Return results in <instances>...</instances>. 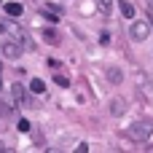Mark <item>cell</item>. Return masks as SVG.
<instances>
[{
	"label": "cell",
	"mask_w": 153,
	"mask_h": 153,
	"mask_svg": "<svg viewBox=\"0 0 153 153\" xmlns=\"http://www.w3.org/2000/svg\"><path fill=\"white\" fill-rule=\"evenodd\" d=\"M151 134H153V121H134L129 126V140H134V143H145V140H151Z\"/></svg>",
	"instance_id": "obj_1"
},
{
	"label": "cell",
	"mask_w": 153,
	"mask_h": 153,
	"mask_svg": "<svg viewBox=\"0 0 153 153\" xmlns=\"http://www.w3.org/2000/svg\"><path fill=\"white\" fill-rule=\"evenodd\" d=\"M148 35H151V22H132V27H129V38H132L134 43H143Z\"/></svg>",
	"instance_id": "obj_2"
},
{
	"label": "cell",
	"mask_w": 153,
	"mask_h": 153,
	"mask_svg": "<svg viewBox=\"0 0 153 153\" xmlns=\"http://www.w3.org/2000/svg\"><path fill=\"white\" fill-rule=\"evenodd\" d=\"M40 13H43L48 22H59V19H62V8L54 5V3H43V5H40Z\"/></svg>",
	"instance_id": "obj_3"
},
{
	"label": "cell",
	"mask_w": 153,
	"mask_h": 153,
	"mask_svg": "<svg viewBox=\"0 0 153 153\" xmlns=\"http://www.w3.org/2000/svg\"><path fill=\"white\" fill-rule=\"evenodd\" d=\"M0 51H3V56H8V59H19V56H22V48H19L16 43H3Z\"/></svg>",
	"instance_id": "obj_4"
},
{
	"label": "cell",
	"mask_w": 153,
	"mask_h": 153,
	"mask_svg": "<svg viewBox=\"0 0 153 153\" xmlns=\"http://www.w3.org/2000/svg\"><path fill=\"white\" fill-rule=\"evenodd\" d=\"M11 94H13V100H16V105H27L30 100H27V89L22 86V83H13V89H11Z\"/></svg>",
	"instance_id": "obj_5"
},
{
	"label": "cell",
	"mask_w": 153,
	"mask_h": 153,
	"mask_svg": "<svg viewBox=\"0 0 153 153\" xmlns=\"http://www.w3.org/2000/svg\"><path fill=\"white\" fill-rule=\"evenodd\" d=\"M43 40H46V43H51V46H59V43H62V38H59V32H56L54 27L43 30Z\"/></svg>",
	"instance_id": "obj_6"
},
{
	"label": "cell",
	"mask_w": 153,
	"mask_h": 153,
	"mask_svg": "<svg viewBox=\"0 0 153 153\" xmlns=\"http://www.w3.org/2000/svg\"><path fill=\"white\" fill-rule=\"evenodd\" d=\"M3 11H5L8 16H13V19L24 13V11H22V3H5V5H3Z\"/></svg>",
	"instance_id": "obj_7"
},
{
	"label": "cell",
	"mask_w": 153,
	"mask_h": 153,
	"mask_svg": "<svg viewBox=\"0 0 153 153\" xmlns=\"http://www.w3.org/2000/svg\"><path fill=\"white\" fill-rule=\"evenodd\" d=\"M118 8H121V13H124L126 19H134V5H132L129 0H118Z\"/></svg>",
	"instance_id": "obj_8"
},
{
	"label": "cell",
	"mask_w": 153,
	"mask_h": 153,
	"mask_svg": "<svg viewBox=\"0 0 153 153\" xmlns=\"http://www.w3.org/2000/svg\"><path fill=\"white\" fill-rule=\"evenodd\" d=\"M108 78H110V83H121L124 81V73L118 67H108Z\"/></svg>",
	"instance_id": "obj_9"
},
{
	"label": "cell",
	"mask_w": 153,
	"mask_h": 153,
	"mask_svg": "<svg viewBox=\"0 0 153 153\" xmlns=\"http://www.w3.org/2000/svg\"><path fill=\"white\" fill-rule=\"evenodd\" d=\"M30 91H32V94H43V91H46V83H43L40 78H32V81H30Z\"/></svg>",
	"instance_id": "obj_10"
},
{
	"label": "cell",
	"mask_w": 153,
	"mask_h": 153,
	"mask_svg": "<svg viewBox=\"0 0 153 153\" xmlns=\"http://www.w3.org/2000/svg\"><path fill=\"white\" fill-rule=\"evenodd\" d=\"M110 110H113L116 116H121V113H124V100H121V97H116V100H113V105H110Z\"/></svg>",
	"instance_id": "obj_11"
},
{
	"label": "cell",
	"mask_w": 153,
	"mask_h": 153,
	"mask_svg": "<svg viewBox=\"0 0 153 153\" xmlns=\"http://www.w3.org/2000/svg\"><path fill=\"white\" fill-rule=\"evenodd\" d=\"M54 81H56V86H65V89L70 86V78H67L65 73H59V75H54Z\"/></svg>",
	"instance_id": "obj_12"
},
{
	"label": "cell",
	"mask_w": 153,
	"mask_h": 153,
	"mask_svg": "<svg viewBox=\"0 0 153 153\" xmlns=\"http://www.w3.org/2000/svg\"><path fill=\"white\" fill-rule=\"evenodd\" d=\"M16 129H19V132H30V121H24V118L16 121Z\"/></svg>",
	"instance_id": "obj_13"
},
{
	"label": "cell",
	"mask_w": 153,
	"mask_h": 153,
	"mask_svg": "<svg viewBox=\"0 0 153 153\" xmlns=\"http://www.w3.org/2000/svg\"><path fill=\"white\" fill-rule=\"evenodd\" d=\"M0 116H11V108H8V105H3V102H0Z\"/></svg>",
	"instance_id": "obj_14"
},
{
	"label": "cell",
	"mask_w": 153,
	"mask_h": 153,
	"mask_svg": "<svg viewBox=\"0 0 153 153\" xmlns=\"http://www.w3.org/2000/svg\"><path fill=\"white\" fill-rule=\"evenodd\" d=\"M148 8H151V11H153V0H148Z\"/></svg>",
	"instance_id": "obj_15"
}]
</instances>
